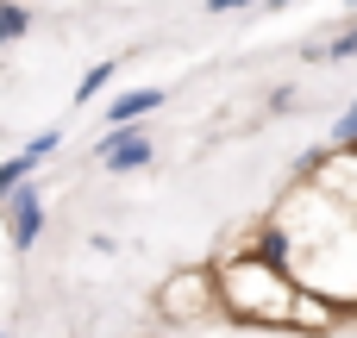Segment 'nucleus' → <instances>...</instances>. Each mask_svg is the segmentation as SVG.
I'll use <instances>...</instances> for the list:
<instances>
[{"label": "nucleus", "mask_w": 357, "mask_h": 338, "mask_svg": "<svg viewBox=\"0 0 357 338\" xmlns=\"http://www.w3.org/2000/svg\"><path fill=\"white\" fill-rule=\"evenodd\" d=\"M94 163H100V176H138V169L157 163V144H151L144 125H119V132H100Z\"/></svg>", "instance_id": "4"}, {"label": "nucleus", "mask_w": 357, "mask_h": 338, "mask_svg": "<svg viewBox=\"0 0 357 338\" xmlns=\"http://www.w3.org/2000/svg\"><path fill=\"white\" fill-rule=\"evenodd\" d=\"M31 31V6L25 0H0V44H19Z\"/></svg>", "instance_id": "9"}, {"label": "nucleus", "mask_w": 357, "mask_h": 338, "mask_svg": "<svg viewBox=\"0 0 357 338\" xmlns=\"http://www.w3.org/2000/svg\"><path fill=\"white\" fill-rule=\"evenodd\" d=\"M301 182L320 188V194H333L339 207L357 213V144H326L320 157H307V163H301Z\"/></svg>", "instance_id": "3"}, {"label": "nucleus", "mask_w": 357, "mask_h": 338, "mask_svg": "<svg viewBox=\"0 0 357 338\" xmlns=\"http://www.w3.org/2000/svg\"><path fill=\"white\" fill-rule=\"evenodd\" d=\"M345 320V307H333L326 295H307V289H295V307H289V332H333Z\"/></svg>", "instance_id": "6"}, {"label": "nucleus", "mask_w": 357, "mask_h": 338, "mask_svg": "<svg viewBox=\"0 0 357 338\" xmlns=\"http://www.w3.org/2000/svg\"><path fill=\"white\" fill-rule=\"evenodd\" d=\"M333 144H357V94H351V107L333 119Z\"/></svg>", "instance_id": "13"}, {"label": "nucleus", "mask_w": 357, "mask_h": 338, "mask_svg": "<svg viewBox=\"0 0 357 338\" xmlns=\"http://www.w3.org/2000/svg\"><path fill=\"white\" fill-rule=\"evenodd\" d=\"M264 6H295V0H264Z\"/></svg>", "instance_id": "15"}, {"label": "nucleus", "mask_w": 357, "mask_h": 338, "mask_svg": "<svg viewBox=\"0 0 357 338\" xmlns=\"http://www.w3.org/2000/svg\"><path fill=\"white\" fill-rule=\"evenodd\" d=\"M0 220H6V245L25 257V251L38 245V232H44V188H38V176L19 182V188L0 201Z\"/></svg>", "instance_id": "5"}, {"label": "nucleus", "mask_w": 357, "mask_h": 338, "mask_svg": "<svg viewBox=\"0 0 357 338\" xmlns=\"http://www.w3.org/2000/svg\"><path fill=\"white\" fill-rule=\"evenodd\" d=\"M163 100H169L163 88H126V94H113V100H107V132H119V125H138V119H151V113H157Z\"/></svg>", "instance_id": "7"}, {"label": "nucleus", "mask_w": 357, "mask_h": 338, "mask_svg": "<svg viewBox=\"0 0 357 338\" xmlns=\"http://www.w3.org/2000/svg\"><path fill=\"white\" fill-rule=\"evenodd\" d=\"M320 56H326V63H351V56H357V25H345L333 44H320Z\"/></svg>", "instance_id": "12"}, {"label": "nucleus", "mask_w": 357, "mask_h": 338, "mask_svg": "<svg viewBox=\"0 0 357 338\" xmlns=\"http://www.w3.org/2000/svg\"><path fill=\"white\" fill-rule=\"evenodd\" d=\"M157 314H163L169 326H201V320H213V314H220V282H213V270H176V276H163Z\"/></svg>", "instance_id": "2"}, {"label": "nucleus", "mask_w": 357, "mask_h": 338, "mask_svg": "<svg viewBox=\"0 0 357 338\" xmlns=\"http://www.w3.org/2000/svg\"><path fill=\"white\" fill-rule=\"evenodd\" d=\"M63 151V125H50V132H31L25 138V163H50Z\"/></svg>", "instance_id": "10"}, {"label": "nucleus", "mask_w": 357, "mask_h": 338, "mask_svg": "<svg viewBox=\"0 0 357 338\" xmlns=\"http://www.w3.org/2000/svg\"><path fill=\"white\" fill-rule=\"evenodd\" d=\"M31 176H38V163H25V151H19V157H6V163H0V201H6L19 182H31Z\"/></svg>", "instance_id": "11"}, {"label": "nucleus", "mask_w": 357, "mask_h": 338, "mask_svg": "<svg viewBox=\"0 0 357 338\" xmlns=\"http://www.w3.org/2000/svg\"><path fill=\"white\" fill-rule=\"evenodd\" d=\"M220 282V314L238 320V326H289V307H295V276L282 263H270L264 251H245V257H226L213 270Z\"/></svg>", "instance_id": "1"}, {"label": "nucleus", "mask_w": 357, "mask_h": 338, "mask_svg": "<svg viewBox=\"0 0 357 338\" xmlns=\"http://www.w3.org/2000/svg\"><path fill=\"white\" fill-rule=\"evenodd\" d=\"M245 6H257V0H201L207 19H226V13H245Z\"/></svg>", "instance_id": "14"}, {"label": "nucleus", "mask_w": 357, "mask_h": 338, "mask_svg": "<svg viewBox=\"0 0 357 338\" xmlns=\"http://www.w3.org/2000/svg\"><path fill=\"white\" fill-rule=\"evenodd\" d=\"M113 69H119V56H100L94 69H82V82H75V94H69V100H75V107H94V100L113 88Z\"/></svg>", "instance_id": "8"}, {"label": "nucleus", "mask_w": 357, "mask_h": 338, "mask_svg": "<svg viewBox=\"0 0 357 338\" xmlns=\"http://www.w3.org/2000/svg\"><path fill=\"white\" fill-rule=\"evenodd\" d=\"M0 338H6V332H0Z\"/></svg>", "instance_id": "16"}]
</instances>
